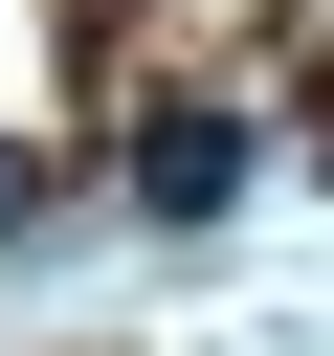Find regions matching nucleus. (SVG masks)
<instances>
[{
    "label": "nucleus",
    "instance_id": "1",
    "mask_svg": "<svg viewBox=\"0 0 334 356\" xmlns=\"http://www.w3.org/2000/svg\"><path fill=\"white\" fill-rule=\"evenodd\" d=\"M245 200V111H156L134 134V222H223Z\"/></svg>",
    "mask_w": 334,
    "mask_h": 356
},
{
    "label": "nucleus",
    "instance_id": "2",
    "mask_svg": "<svg viewBox=\"0 0 334 356\" xmlns=\"http://www.w3.org/2000/svg\"><path fill=\"white\" fill-rule=\"evenodd\" d=\"M0 222H45V156H0Z\"/></svg>",
    "mask_w": 334,
    "mask_h": 356
}]
</instances>
